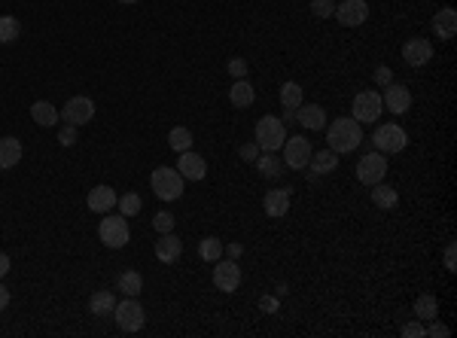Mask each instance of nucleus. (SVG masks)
Returning a JSON list of instances; mask_svg holds the SVG:
<instances>
[{"instance_id":"21","label":"nucleus","mask_w":457,"mask_h":338,"mask_svg":"<svg viewBox=\"0 0 457 338\" xmlns=\"http://www.w3.org/2000/svg\"><path fill=\"white\" fill-rule=\"evenodd\" d=\"M308 165H311V174H308L311 180H314V177H323V174L335 171V165H339V152H332V150H320V152H311Z\"/></svg>"},{"instance_id":"2","label":"nucleus","mask_w":457,"mask_h":338,"mask_svg":"<svg viewBox=\"0 0 457 338\" xmlns=\"http://www.w3.org/2000/svg\"><path fill=\"white\" fill-rule=\"evenodd\" d=\"M183 177H180V171L177 168H168V165H162V168H156L152 171V177H150V186H152V192H156L162 202H177V198L183 195Z\"/></svg>"},{"instance_id":"9","label":"nucleus","mask_w":457,"mask_h":338,"mask_svg":"<svg viewBox=\"0 0 457 338\" xmlns=\"http://www.w3.org/2000/svg\"><path fill=\"white\" fill-rule=\"evenodd\" d=\"M381 110H384L381 95H378V91H372V89H366V91H360V95L354 98V107H350V113H354V116H350V119L366 122V125H369V122H378Z\"/></svg>"},{"instance_id":"20","label":"nucleus","mask_w":457,"mask_h":338,"mask_svg":"<svg viewBox=\"0 0 457 338\" xmlns=\"http://www.w3.org/2000/svg\"><path fill=\"white\" fill-rule=\"evenodd\" d=\"M433 30H436L439 40H451V37L457 34V12L451 10V6H445V10H439L436 15H433Z\"/></svg>"},{"instance_id":"25","label":"nucleus","mask_w":457,"mask_h":338,"mask_svg":"<svg viewBox=\"0 0 457 338\" xmlns=\"http://www.w3.org/2000/svg\"><path fill=\"white\" fill-rule=\"evenodd\" d=\"M439 317V299L433 293H424L415 299V320H436Z\"/></svg>"},{"instance_id":"23","label":"nucleus","mask_w":457,"mask_h":338,"mask_svg":"<svg viewBox=\"0 0 457 338\" xmlns=\"http://www.w3.org/2000/svg\"><path fill=\"white\" fill-rule=\"evenodd\" d=\"M113 308H116V293H110V290H98V293H91L89 311L95 314V317H110Z\"/></svg>"},{"instance_id":"34","label":"nucleus","mask_w":457,"mask_h":338,"mask_svg":"<svg viewBox=\"0 0 457 338\" xmlns=\"http://www.w3.org/2000/svg\"><path fill=\"white\" fill-rule=\"evenodd\" d=\"M116 204H119L122 217H137V213H141V207H143V202H141V195H137V192H125V195H122Z\"/></svg>"},{"instance_id":"24","label":"nucleus","mask_w":457,"mask_h":338,"mask_svg":"<svg viewBox=\"0 0 457 338\" xmlns=\"http://www.w3.org/2000/svg\"><path fill=\"white\" fill-rule=\"evenodd\" d=\"M228 101H232V107H238V110H247V107H253V101H256V91L247 80H235L232 91H228Z\"/></svg>"},{"instance_id":"46","label":"nucleus","mask_w":457,"mask_h":338,"mask_svg":"<svg viewBox=\"0 0 457 338\" xmlns=\"http://www.w3.org/2000/svg\"><path fill=\"white\" fill-rule=\"evenodd\" d=\"M6 305H10V290H6L3 283H0V311H3Z\"/></svg>"},{"instance_id":"8","label":"nucleus","mask_w":457,"mask_h":338,"mask_svg":"<svg viewBox=\"0 0 457 338\" xmlns=\"http://www.w3.org/2000/svg\"><path fill=\"white\" fill-rule=\"evenodd\" d=\"M61 119L67 122V125H86V122L95 119V101L86 95H76V98H67V104L61 107Z\"/></svg>"},{"instance_id":"14","label":"nucleus","mask_w":457,"mask_h":338,"mask_svg":"<svg viewBox=\"0 0 457 338\" xmlns=\"http://www.w3.org/2000/svg\"><path fill=\"white\" fill-rule=\"evenodd\" d=\"M430 58H433V43L424 40V37L406 40V46H402V61H406L409 67H424Z\"/></svg>"},{"instance_id":"32","label":"nucleus","mask_w":457,"mask_h":338,"mask_svg":"<svg viewBox=\"0 0 457 338\" xmlns=\"http://www.w3.org/2000/svg\"><path fill=\"white\" fill-rule=\"evenodd\" d=\"M21 37V21L15 15H0V43H12Z\"/></svg>"},{"instance_id":"12","label":"nucleus","mask_w":457,"mask_h":338,"mask_svg":"<svg viewBox=\"0 0 457 338\" xmlns=\"http://www.w3.org/2000/svg\"><path fill=\"white\" fill-rule=\"evenodd\" d=\"M335 19L345 28H360L369 19V3L366 0H341V6H335Z\"/></svg>"},{"instance_id":"48","label":"nucleus","mask_w":457,"mask_h":338,"mask_svg":"<svg viewBox=\"0 0 457 338\" xmlns=\"http://www.w3.org/2000/svg\"><path fill=\"white\" fill-rule=\"evenodd\" d=\"M119 3H137V0H119Z\"/></svg>"},{"instance_id":"38","label":"nucleus","mask_w":457,"mask_h":338,"mask_svg":"<svg viewBox=\"0 0 457 338\" xmlns=\"http://www.w3.org/2000/svg\"><path fill=\"white\" fill-rule=\"evenodd\" d=\"M259 152H262V150H259L256 143H244V147L238 150V156L244 159V162H256V159H259Z\"/></svg>"},{"instance_id":"1","label":"nucleus","mask_w":457,"mask_h":338,"mask_svg":"<svg viewBox=\"0 0 457 338\" xmlns=\"http://www.w3.org/2000/svg\"><path fill=\"white\" fill-rule=\"evenodd\" d=\"M326 143H330L332 152H341V156H348V152H354V150L363 143V125H360L357 119L339 116L330 128H326Z\"/></svg>"},{"instance_id":"4","label":"nucleus","mask_w":457,"mask_h":338,"mask_svg":"<svg viewBox=\"0 0 457 338\" xmlns=\"http://www.w3.org/2000/svg\"><path fill=\"white\" fill-rule=\"evenodd\" d=\"M113 320H116V326L122 332H141L143 323H147V314H143L141 302H137L134 296H128V299H122V302H116Z\"/></svg>"},{"instance_id":"37","label":"nucleus","mask_w":457,"mask_h":338,"mask_svg":"<svg viewBox=\"0 0 457 338\" xmlns=\"http://www.w3.org/2000/svg\"><path fill=\"white\" fill-rule=\"evenodd\" d=\"M152 226H156L159 232L165 235V232H171V229H174V217H171V213H165V211H162V213H156V220H152Z\"/></svg>"},{"instance_id":"27","label":"nucleus","mask_w":457,"mask_h":338,"mask_svg":"<svg viewBox=\"0 0 457 338\" xmlns=\"http://www.w3.org/2000/svg\"><path fill=\"white\" fill-rule=\"evenodd\" d=\"M256 168L262 177H269V180H278L280 174H284V159H278L274 152H262V156L256 159Z\"/></svg>"},{"instance_id":"39","label":"nucleus","mask_w":457,"mask_h":338,"mask_svg":"<svg viewBox=\"0 0 457 338\" xmlns=\"http://www.w3.org/2000/svg\"><path fill=\"white\" fill-rule=\"evenodd\" d=\"M372 76H375L378 86H391V82H393V71H391V67H378Z\"/></svg>"},{"instance_id":"10","label":"nucleus","mask_w":457,"mask_h":338,"mask_svg":"<svg viewBox=\"0 0 457 338\" xmlns=\"http://www.w3.org/2000/svg\"><path fill=\"white\" fill-rule=\"evenodd\" d=\"M213 287L219 293H235L241 287V268L235 259H217V268H213Z\"/></svg>"},{"instance_id":"22","label":"nucleus","mask_w":457,"mask_h":338,"mask_svg":"<svg viewBox=\"0 0 457 338\" xmlns=\"http://www.w3.org/2000/svg\"><path fill=\"white\" fill-rule=\"evenodd\" d=\"M21 162V141L19 137H0V171H10Z\"/></svg>"},{"instance_id":"13","label":"nucleus","mask_w":457,"mask_h":338,"mask_svg":"<svg viewBox=\"0 0 457 338\" xmlns=\"http://www.w3.org/2000/svg\"><path fill=\"white\" fill-rule=\"evenodd\" d=\"M381 104H384L391 113H396V116H400V113H409V107H411V91H409V86H400V82L384 86Z\"/></svg>"},{"instance_id":"44","label":"nucleus","mask_w":457,"mask_h":338,"mask_svg":"<svg viewBox=\"0 0 457 338\" xmlns=\"http://www.w3.org/2000/svg\"><path fill=\"white\" fill-rule=\"evenodd\" d=\"M259 308H262V311H269V314H271V311H278V299H271V296H265V299H262V302H259Z\"/></svg>"},{"instance_id":"45","label":"nucleus","mask_w":457,"mask_h":338,"mask_svg":"<svg viewBox=\"0 0 457 338\" xmlns=\"http://www.w3.org/2000/svg\"><path fill=\"white\" fill-rule=\"evenodd\" d=\"M6 272H10V256H6V253H0V281L6 278Z\"/></svg>"},{"instance_id":"6","label":"nucleus","mask_w":457,"mask_h":338,"mask_svg":"<svg viewBox=\"0 0 457 338\" xmlns=\"http://www.w3.org/2000/svg\"><path fill=\"white\" fill-rule=\"evenodd\" d=\"M98 238H101V244H107V247L119 250L128 244V238H132V232H128V220L122 217H104L101 226H98Z\"/></svg>"},{"instance_id":"28","label":"nucleus","mask_w":457,"mask_h":338,"mask_svg":"<svg viewBox=\"0 0 457 338\" xmlns=\"http://www.w3.org/2000/svg\"><path fill=\"white\" fill-rule=\"evenodd\" d=\"M116 287H119V293H125V296H141L143 293L141 272H122L119 281H116Z\"/></svg>"},{"instance_id":"31","label":"nucleus","mask_w":457,"mask_h":338,"mask_svg":"<svg viewBox=\"0 0 457 338\" xmlns=\"http://www.w3.org/2000/svg\"><path fill=\"white\" fill-rule=\"evenodd\" d=\"M372 202H375V207L391 211V207H396V202H400V195H396L393 186H381V183H375V186H372Z\"/></svg>"},{"instance_id":"29","label":"nucleus","mask_w":457,"mask_h":338,"mask_svg":"<svg viewBox=\"0 0 457 338\" xmlns=\"http://www.w3.org/2000/svg\"><path fill=\"white\" fill-rule=\"evenodd\" d=\"M168 147H171L174 152H186L189 147H192V132H189L186 125H177L168 132Z\"/></svg>"},{"instance_id":"26","label":"nucleus","mask_w":457,"mask_h":338,"mask_svg":"<svg viewBox=\"0 0 457 338\" xmlns=\"http://www.w3.org/2000/svg\"><path fill=\"white\" fill-rule=\"evenodd\" d=\"M61 113L52 107L49 101H37V104H30V119L37 122V125H43V128H49V125H55Z\"/></svg>"},{"instance_id":"19","label":"nucleus","mask_w":457,"mask_h":338,"mask_svg":"<svg viewBox=\"0 0 457 338\" xmlns=\"http://www.w3.org/2000/svg\"><path fill=\"white\" fill-rule=\"evenodd\" d=\"M116 192H113L110 186H95L86 195V204H89V211L91 213H107V211H113V207H116Z\"/></svg>"},{"instance_id":"18","label":"nucleus","mask_w":457,"mask_h":338,"mask_svg":"<svg viewBox=\"0 0 457 338\" xmlns=\"http://www.w3.org/2000/svg\"><path fill=\"white\" fill-rule=\"evenodd\" d=\"M180 253H183V241H180V238L174 235V232H165V235L156 241V256H159V263H165V265L177 263Z\"/></svg>"},{"instance_id":"47","label":"nucleus","mask_w":457,"mask_h":338,"mask_svg":"<svg viewBox=\"0 0 457 338\" xmlns=\"http://www.w3.org/2000/svg\"><path fill=\"white\" fill-rule=\"evenodd\" d=\"M226 250H228V256H232V259H238V256H241V244H228Z\"/></svg>"},{"instance_id":"17","label":"nucleus","mask_w":457,"mask_h":338,"mask_svg":"<svg viewBox=\"0 0 457 338\" xmlns=\"http://www.w3.org/2000/svg\"><path fill=\"white\" fill-rule=\"evenodd\" d=\"M293 116H296V122H299L302 128H308V132H320V128H326V113H323V107H317V104H302Z\"/></svg>"},{"instance_id":"42","label":"nucleus","mask_w":457,"mask_h":338,"mask_svg":"<svg viewBox=\"0 0 457 338\" xmlns=\"http://www.w3.org/2000/svg\"><path fill=\"white\" fill-rule=\"evenodd\" d=\"M402 335H406V338H424L427 332H424V326L415 320V323H406V326H402Z\"/></svg>"},{"instance_id":"3","label":"nucleus","mask_w":457,"mask_h":338,"mask_svg":"<svg viewBox=\"0 0 457 338\" xmlns=\"http://www.w3.org/2000/svg\"><path fill=\"white\" fill-rule=\"evenodd\" d=\"M372 147L378 152H384V156H396V152H402L409 147V137L396 122H381L375 128V134H372Z\"/></svg>"},{"instance_id":"35","label":"nucleus","mask_w":457,"mask_h":338,"mask_svg":"<svg viewBox=\"0 0 457 338\" xmlns=\"http://www.w3.org/2000/svg\"><path fill=\"white\" fill-rule=\"evenodd\" d=\"M311 12L317 19H330V15H335V0H311Z\"/></svg>"},{"instance_id":"33","label":"nucleus","mask_w":457,"mask_h":338,"mask_svg":"<svg viewBox=\"0 0 457 338\" xmlns=\"http://www.w3.org/2000/svg\"><path fill=\"white\" fill-rule=\"evenodd\" d=\"M226 244H219V238H204L201 244H198V256L204 259V263H217L219 256H223Z\"/></svg>"},{"instance_id":"7","label":"nucleus","mask_w":457,"mask_h":338,"mask_svg":"<svg viewBox=\"0 0 457 338\" xmlns=\"http://www.w3.org/2000/svg\"><path fill=\"white\" fill-rule=\"evenodd\" d=\"M387 174V159L384 152H366V156L357 162V180L363 183V186H375V183L384 180Z\"/></svg>"},{"instance_id":"15","label":"nucleus","mask_w":457,"mask_h":338,"mask_svg":"<svg viewBox=\"0 0 457 338\" xmlns=\"http://www.w3.org/2000/svg\"><path fill=\"white\" fill-rule=\"evenodd\" d=\"M177 171H180L183 180H192V183H195V180H204V177H208V162H204L198 152L186 150V152H180Z\"/></svg>"},{"instance_id":"36","label":"nucleus","mask_w":457,"mask_h":338,"mask_svg":"<svg viewBox=\"0 0 457 338\" xmlns=\"http://www.w3.org/2000/svg\"><path fill=\"white\" fill-rule=\"evenodd\" d=\"M228 73H232L235 80H247V61H244V58H232V61H228Z\"/></svg>"},{"instance_id":"11","label":"nucleus","mask_w":457,"mask_h":338,"mask_svg":"<svg viewBox=\"0 0 457 338\" xmlns=\"http://www.w3.org/2000/svg\"><path fill=\"white\" fill-rule=\"evenodd\" d=\"M311 143L308 137H289V141H284V165L293 168V171H302V168H308V159H311Z\"/></svg>"},{"instance_id":"40","label":"nucleus","mask_w":457,"mask_h":338,"mask_svg":"<svg viewBox=\"0 0 457 338\" xmlns=\"http://www.w3.org/2000/svg\"><path fill=\"white\" fill-rule=\"evenodd\" d=\"M424 332L430 338H448V335H451V329H448L445 323H430V329H424Z\"/></svg>"},{"instance_id":"41","label":"nucleus","mask_w":457,"mask_h":338,"mask_svg":"<svg viewBox=\"0 0 457 338\" xmlns=\"http://www.w3.org/2000/svg\"><path fill=\"white\" fill-rule=\"evenodd\" d=\"M58 141L64 143V147H73V143H76V125H67V128H61Z\"/></svg>"},{"instance_id":"30","label":"nucleus","mask_w":457,"mask_h":338,"mask_svg":"<svg viewBox=\"0 0 457 338\" xmlns=\"http://www.w3.org/2000/svg\"><path fill=\"white\" fill-rule=\"evenodd\" d=\"M280 104H284V110H299L302 107V86L299 82H284L280 86Z\"/></svg>"},{"instance_id":"43","label":"nucleus","mask_w":457,"mask_h":338,"mask_svg":"<svg viewBox=\"0 0 457 338\" xmlns=\"http://www.w3.org/2000/svg\"><path fill=\"white\" fill-rule=\"evenodd\" d=\"M445 268H448V272H457V263H454V244H448V247H445Z\"/></svg>"},{"instance_id":"5","label":"nucleus","mask_w":457,"mask_h":338,"mask_svg":"<svg viewBox=\"0 0 457 338\" xmlns=\"http://www.w3.org/2000/svg\"><path fill=\"white\" fill-rule=\"evenodd\" d=\"M284 141H287V128H284V122H280V119L262 116L256 122V147L262 152L280 150V147H284Z\"/></svg>"},{"instance_id":"16","label":"nucleus","mask_w":457,"mask_h":338,"mask_svg":"<svg viewBox=\"0 0 457 338\" xmlns=\"http://www.w3.org/2000/svg\"><path fill=\"white\" fill-rule=\"evenodd\" d=\"M289 198H293V189H271L269 195H265V213H269L271 220H280V217H287V211H289Z\"/></svg>"}]
</instances>
